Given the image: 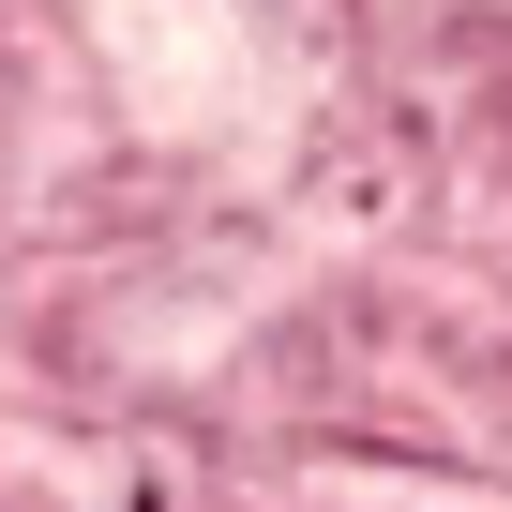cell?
<instances>
[{
    "mask_svg": "<svg viewBox=\"0 0 512 512\" xmlns=\"http://www.w3.org/2000/svg\"><path fill=\"white\" fill-rule=\"evenodd\" d=\"M91 46L121 76V121L166 136V151H211L256 121L272 61H256V16L241 0H91Z\"/></svg>",
    "mask_w": 512,
    "mask_h": 512,
    "instance_id": "6da1fadb",
    "label": "cell"
}]
</instances>
